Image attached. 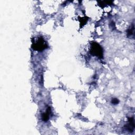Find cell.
Listing matches in <instances>:
<instances>
[{
	"instance_id": "6da1fadb",
	"label": "cell",
	"mask_w": 135,
	"mask_h": 135,
	"mask_svg": "<svg viewBox=\"0 0 135 135\" xmlns=\"http://www.w3.org/2000/svg\"><path fill=\"white\" fill-rule=\"evenodd\" d=\"M32 47L37 51H42L47 47V44L42 37H38L34 39V41L32 42Z\"/></svg>"
},
{
	"instance_id": "7a4b0ae2",
	"label": "cell",
	"mask_w": 135,
	"mask_h": 135,
	"mask_svg": "<svg viewBox=\"0 0 135 135\" xmlns=\"http://www.w3.org/2000/svg\"><path fill=\"white\" fill-rule=\"evenodd\" d=\"M90 52L92 55L96 56L99 58H102L103 57L102 48L96 42H93L91 44Z\"/></svg>"
},
{
	"instance_id": "3957f363",
	"label": "cell",
	"mask_w": 135,
	"mask_h": 135,
	"mask_svg": "<svg viewBox=\"0 0 135 135\" xmlns=\"http://www.w3.org/2000/svg\"><path fill=\"white\" fill-rule=\"evenodd\" d=\"M128 123L124 127L126 130L129 132H132L134 130V121L133 117L128 118Z\"/></svg>"
},
{
	"instance_id": "277c9868",
	"label": "cell",
	"mask_w": 135,
	"mask_h": 135,
	"mask_svg": "<svg viewBox=\"0 0 135 135\" xmlns=\"http://www.w3.org/2000/svg\"><path fill=\"white\" fill-rule=\"evenodd\" d=\"M51 113V108L50 107H48L46 111L42 114L41 117H42V119L43 121L46 122L49 120V117L50 115V113Z\"/></svg>"
},
{
	"instance_id": "5b68a950",
	"label": "cell",
	"mask_w": 135,
	"mask_h": 135,
	"mask_svg": "<svg viewBox=\"0 0 135 135\" xmlns=\"http://www.w3.org/2000/svg\"><path fill=\"white\" fill-rule=\"evenodd\" d=\"M134 24H133L127 30V36L128 37H131L132 36H133V37L134 36Z\"/></svg>"
},
{
	"instance_id": "8992f818",
	"label": "cell",
	"mask_w": 135,
	"mask_h": 135,
	"mask_svg": "<svg viewBox=\"0 0 135 135\" xmlns=\"http://www.w3.org/2000/svg\"><path fill=\"white\" fill-rule=\"evenodd\" d=\"M119 101L117 98H113L111 100V103L113 104H117L119 103Z\"/></svg>"
}]
</instances>
